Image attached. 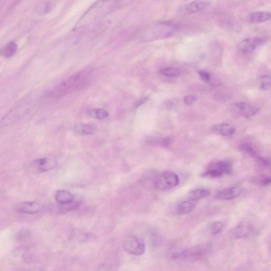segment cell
I'll use <instances>...</instances> for the list:
<instances>
[{"label":"cell","mask_w":271,"mask_h":271,"mask_svg":"<svg viewBox=\"0 0 271 271\" xmlns=\"http://www.w3.org/2000/svg\"><path fill=\"white\" fill-rule=\"evenodd\" d=\"M91 75V71L89 70H84L75 74L50 91L47 96L50 98L58 99L82 88L89 82Z\"/></svg>","instance_id":"1"},{"label":"cell","mask_w":271,"mask_h":271,"mask_svg":"<svg viewBox=\"0 0 271 271\" xmlns=\"http://www.w3.org/2000/svg\"><path fill=\"white\" fill-rule=\"evenodd\" d=\"M232 170V165L229 161L225 160L214 161L208 166L202 173V176L210 178H219L231 174Z\"/></svg>","instance_id":"2"},{"label":"cell","mask_w":271,"mask_h":271,"mask_svg":"<svg viewBox=\"0 0 271 271\" xmlns=\"http://www.w3.org/2000/svg\"><path fill=\"white\" fill-rule=\"evenodd\" d=\"M180 179L176 173L165 171L160 173L155 179V188L160 191H167L175 188L180 183Z\"/></svg>","instance_id":"3"},{"label":"cell","mask_w":271,"mask_h":271,"mask_svg":"<svg viewBox=\"0 0 271 271\" xmlns=\"http://www.w3.org/2000/svg\"><path fill=\"white\" fill-rule=\"evenodd\" d=\"M125 250L129 254L139 256L144 254L145 244L142 238L135 235L127 236L124 242Z\"/></svg>","instance_id":"4"},{"label":"cell","mask_w":271,"mask_h":271,"mask_svg":"<svg viewBox=\"0 0 271 271\" xmlns=\"http://www.w3.org/2000/svg\"><path fill=\"white\" fill-rule=\"evenodd\" d=\"M175 27L166 24H160L153 26L143 32V39L153 40L158 38H165L172 34Z\"/></svg>","instance_id":"5"},{"label":"cell","mask_w":271,"mask_h":271,"mask_svg":"<svg viewBox=\"0 0 271 271\" xmlns=\"http://www.w3.org/2000/svg\"><path fill=\"white\" fill-rule=\"evenodd\" d=\"M210 244L205 243L195 246L172 255L174 259H186L191 258H196L203 256L207 253L210 248Z\"/></svg>","instance_id":"6"},{"label":"cell","mask_w":271,"mask_h":271,"mask_svg":"<svg viewBox=\"0 0 271 271\" xmlns=\"http://www.w3.org/2000/svg\"><path fill=\"white\" fill-rule=\"evenodd\" d=\"M121 0H97L91 7L92 13L100 18L109 13Z\"/></svg>","instance_id":"7"},{"label":"cell","mask_w":271,"mask_h":271,"mask_svg":"<svg viewBox=\"0 0 271 271\" xmlns=\"http://www.w3.org/2000/svg\"><path fill=\"white\" fill-rule=\"evenodd\" d=\"M265 40L261 37H253L242 41L238 46V49L243 53H250L262 46Z\"/></svg>","instance_id":"8"},{"label":"cell","mask_w":271,"mask_h":271,"mask_svg":"<svg viewBox=\"0 0 271 271\" xmlns=\"http://www.w3.org/2000/svg\"><path fill=\"white\" fill-rule=\"evenodd\" d=\"M210 4L208 2L197 0L182 6L179 9V13L182 15H192L203 12L207 9Z\"/></svg>","instance_id":"9"},{"label":"cell","mask_w":271,"mask_h":271,"mask_svg":"<svg viewBox=\"0 0 271 271\" xmlns=\"http://www.w3.org/2000/svg\"><path fill=\"white\" fill-rule=\"evenodd\" d=\"M253 230V226L250 223L244 222L235 227L230 234L233 238L241 239L251 234Z\"/></svg>","instance_id":"10"},{"label":"cell","mask_w":271,"mask_h":271,"mask_svg":"<svg viewBox=\"0 0 271 271\" xmlns=\"http://www.w3.org/2000/svg\"><path fill=\"white\" fill-rule=\"evenodd\" d=\"M243 189L240 187H234L220 190L215 194V198L221 200H232L240 196Z\"/></svg>","instance_id":"11"},{"label":"cell","mask_w":271,"mask_h":271,"mask_svg":"<svg viewBox=\"0 0 271 271\" xmlns=\"http://www.w3.org/2000/svg\"><path fill=\"white\" fill-rule=\"evenodd\" d=\"M19 210L23 213L34 214L42 211L41 203L36 201H26L21 203L18 206Z\"/></svg>","instance_id":"12"},{"label":"cell","mask_w":271,"mask_h":271,"mask_svg":"<svg viewBox=\"0 0 271 271\" xmlns=\"http://www.w3.org/2000/svg\"><path fill=\"white\" fill-rule=\"evenodd\" d=\"M234 107L238 114L246 118L254 116L258 111L257 107L246 102L237 103Z\"/></svg>","instance_id":"13"},{"label":"cell","mask_w":271,"mask_h":271,"mask_svg":"<svg viewBox=\"0 0 271 271\" xmlns=\"http://www.w3.org/2000/svg\"><path fill=\"white\" fill-rule=\"evenodd\" d=\"M57 161L52 158H41L34 161V167L41 172H47L55 168Z\"/></svg>","instance_id":"14"},{"label":"cell","mask_w":271,"mask_h":271,"mask_svg":"<svg viewBox=\"0 0 271 271\" xmlns=\"http://www.w3.org/2000/svg\"><path fill=\"white\" fill-rule=\"evenodd\" d=\"M24 104H20L17 106L15 110L10 112L7 116L5 117L2 121V125L3 126H6L9 125L11 123L15 122L17 120V118L20 117L21 116L26 112L27 108Z\"/></svg>","instance_id":"15"},{"label":"cell","mask_w":271,"mask_h":271,"mask_svg":"<svg viewBox=\"0 0 271 271\" xmlns=\"http://www.w3.org/2000/svg\"><path fill=\"white\" fill-rule=\"evenodd\" d=\"M270 19V13L256 12L249 14L246 20L250 24H260L266 22Z\"/></svg>","instance_id":"16"},{"label":"cell","mask_w":271,"mask_h":271,"mask_svg":"<svg viewBox=\"0 0 271 271\" xmlns=\"http://www.w3.org/2000/svg\"><path fill=\"white\" fill-rule=\"evenodd\" d=\"M212 131L222 136H229L234 134L235 128L230 124H220L213 126Z\"/></svg>","instance_id":"17"},{"label":"cell","mask_w":271,"mask_h":271,"mask_svg":"<svg viewBox=\"0 0 271 271\" xmlns=\"http://www.w3.org/2000/svg\"><path fill=\"white\" fill-rule=\"evenodd\" d=\"M196 205L194 201L190 200L181 201L176 206V213L179 215L186 214L191 212Z\"/></svg>","instance_id":"18"},{"label":"cell","mask_w":271,"mask_h":271,"mask_svg":"<svg viewBox=\"0 0 271 271\" xmlns=\"http://www.w3.org/2000/svg\"><path fill=\"white\" fill-rule=\"evenodd\" d=\"M210 191L206 189H197L190 191L187 194L188 200L197 201L207 197L210 194Z\"/></svg>","instance_id":"19"},{"label":"cell","mask_w":271,"mask_h":271,"mask_svg":"<svg viewBox=\"0 0 271 271\" xmlns=\"http://www.w3.org/2000/svg\"><path fill=\"white\" fill-rule=\"evenodd\" d=\"M56 199L60 204H66L73 202L74 196L68 191L59 190L56 192Z\"/></svg>","instance_id":"20"},{"label":"cell","mask_w":271,"mask_h":271,"mask_svg":"<svg viewBox=\"0 0 271 271\" xmlns=\"http://www.w3.org/2000/svg\"><path fill=\"white\" fill-rule=\"evenodd\" d=\"M146 142L149 145L168 147L170 144L171 140L169 138H161L156 137H149L146 138Z\"/></svg>","instance_id":"21"},{"label":"cell","mask_w":271,"mask_h":271,"mask_svg":"<svg viewBox=\"0 0 271 271\" xmlns=\"http://www.w3.org/2000/svg\"><path fill=\"white\" fill-rule=\"evenodd\" d=\"M18 49V46L14 41L8 43L1 50L3 57L6 58L12 57L15 55Z\"/></svg>","instance_id":"22"},{"label":"cell","mask_w":271,"mask_h":271,"mask_svg":"<svg viewBox=\"0 0 271 271\" xmlns=\"http://www.w3.org/2000/svg\"><path fill=\"white\" fill-rule=\"evenodd\" d=\"M95 131L94 126L90 124H83L75 128V132L79 135L88 136L94 134Z\"/></svg>","instance_id":"23"},{"label":"cell","mask_w":271,"mask_h":271,"mask_svg":"<svg viewBox=\"0 0 271 271\" xmlns=\"http://www.w3.org/2000/svg\"><path fill=\"white\" fill-rule=\"evenodd\" d=\"M160 73L169 78H176L181 75V70L178 68H169L160 70Z\"/></svg>","instance_id":"24"},{"label":"cell","mask_w":271,"mask_h":271,"mask_svg":"<svg viewBox=\"0 0 271 271\" xmlns=\"http://www.w3.org/2000/svg\"><path fill=\"white\" fill-rule=\"evenodd\" d=\"M88 114L90 117L97 119H104L109 116V113L103 109L92 110L89 111Z\"/></svg>","instance_id":"25"},{"label":"cell","mask_w":271,"mask_h":271,"mask_svg":"<svg viewBox=\"0 0 271 271\" xmlns=\"http://www.w3.org/2000/svg\"><path fill=\"white\" fill-rule=\"evenodd\" d=\"M259 88L264 91L270 88V78L268 76H264L259 80Z\"/></svg>","instance_id":"26"},{"label":"cell","mask_w":271,"mask_h":271,"mask_svg":"<svg viewBox=\"0 0 271 271\" xmlns=\"http://www.w3.org/2000/svg\"><path fill=\"white\" fill-rule=\"evenodd\" d=\"M224 224L223 222H215L212 224L210 229V233L215 235L219 234L223 230Z\"/></svg>","instance_id":"27"},{"label":"cell","mask_w":271,"mask_h":271,"mask_svg":"<svg viewBox=\"0 0 271 271\" xmlns=\"http://www.w3.org/2000/svg\"><path fill=\"white\" fill-rule=\"evenodd\" d=\"M79 202L78 201H73V202L66 204H61L60 209L61 211L67 212L70 211L72 209H74L75 207H77Z\"/></svg>","instance_id":"28"},{"label":"cell","mask_w":271,"mask_h":271,"mask_svg":"<svg viewBox=\"0 0 271 271\" xmlns=\"http://www.w3.org/2000/svg\"><path fill=\"white\" fill-rule=\"evenodd\" d=\"M258 182L262 186H267L270 183V178L267 176H262L258 178Z\"/></svg>","instance_id":"29"},{"label":"cell","mask_w":271,"mask_h":271,"mask_svg":"<svg viewBox=\"0 0 271 271\" xmlns=\"http://www.w3.org/2000/svg\"><path fill=\"white\" fill-rule=\"evenodd\" d=\"M199 74L200 78L204 82L209 83L210 81V75L208 72L204 71H200Z\"/></svg>","instance_id":"30"},{"label":"cell","mask_w":271,"mask_h":271,"mask_svg":"<svg viewBox=\"0 0 271 271\" xmlns=\"http://www.w3.org/2000/svg\"><path fill=\"white\" fill-rule=\"evenodd\" d=\"M196 100V96L193 95H189L184 97V101L187 105L192 104Z\"/></svg>","instance_id":"31"},{"label":"cell","mask_w":271,"mask_h":271,"mask_svg":"<svg viewBox=\"0 0 271 271\" xmlns=\"http://www.w3.org/2000/svg\"><path fill=\"white\" fill-rule=\"evenodd\" d=\"M147 97H144V98L138 100L135 104L136 107H138L140 105H142V104L145 103L147 100Z\"/></svg>","instance_id":"32"}]
</instances>
